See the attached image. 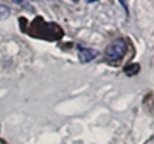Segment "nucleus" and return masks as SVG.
<instances>
[{"mask_svg": "<svg viewBox=\"0 0 154 144\" xmlns=\"http://www.w3.org/2000/svg\"><path fill=\"white\" fill-rule=\"evenodd\" d=\"M125 50H126V44H125V41H122V39H117V41L111 42V44L106 47L105 54H106L108 61H119V59L123 57Z\"/></svg>", "mask_w": 154, "mask_h": 144, "instance_id": "obj_2", "label": "nucleus"}, {"mask_svg": "<svg viewBox=\"0 0 154 144\" xmlns=\"http://www.w3.org/2000/svg\"><path fill=\"white\" fill-rule=\"evenodd\" d=\"M148 3H149V6L154 9V2H148ZM143 28H145V33H146V36H148V34H151V33L154 31V25H148V27H143ZM152 37H154V36H152Z\"/></svg>", "mask_w": 154, "mask_h": 144, "instance_id": "obj_6", "label": "nucleus"}, {"mask_svg": "<svg viewBox=\"0 0 154 144\" xmlns=\"http://www.w3.org/2000/svg\"><path fill=\"white\" fill-rule=\"evenodd\" d=\"M97 50H93V48H83L79 51V59L82 62H89V61H93L96 56H97Z\"/></svg>", "mask_w": 154, "mask_h": 144, "instance_id": "obj_3", "label": "nucleus"}, {"mask_svg": "<svg viewBox=\"0 0 154 144\" xmlns=\"http://www.w3.org/2000/svg\"><path fill=\"white\" fill-rule=\"evenodd\" d=\"M29 33L34 37H46V39H59L63 33L56 23H46L42 19H35L31 25Z\"/></svg>", "mask_w": 154, "mask_h": 144, "instance_id": "obj_1", "label": "nucleus"}, {"mask_svg": "<svg viewBox=\"0 0 154 144\" xmlns=\"http://www.w3.org/2000/svg\"><path fill=\"white\" fill-rule=\"evenodd\" d=\"M148 144H154V138H152V139H151V141H149Z\"/></svg>", "mask_w": 154, "mask_h": 144, "instance_id": "obj_7", "label": "nucleus"}, {"mask_svg": "<svg viewBox=\"0 0 154 144\" xmlns=\"http://www.w3.org/2000/svg\"><path fill=\"white\" fill-rule=\"evenodd\" d=\"M9 14H11L9 8H8V6H5V5H0V20L8 19V17H9Z\"/></svg>", "mask_w": 154, "mask_h": 144, "instance_id": "obj_4", "label": "nucleus"}, {"mask_svg": "<svg viewBox=\"0 0 154 144\" xmlns=\"http://www.w3.org/2000/svg\"><path fill=\"white\" fill-rule=\"evenodd\" d=\"M125 71H126L128 74H136V73L139 71V65H136V64H133V65H128V67L125 68Z\"/></svg>", "mask_w": 154, "mask_h": 144, "instance_id": "obj_5", "label": "nucleus"}]
</instances>
